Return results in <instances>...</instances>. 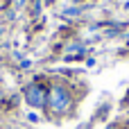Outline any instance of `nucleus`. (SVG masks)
Masks as SVG:
<instances>
[{
	"instance_id": "f257e3e1",
	"label": "nucleus",
	"mask_w": 129,
	"mask_h": 129,
	"mask_svg": "<svg viewBox=\"0 0 129 129\" xmlns=\"http://www.w3.org/2000/svg\"><path fill=\"white\" fill-rule=\"evenodd\" d=\"M48 104H50V109H52L54 113H63V111L70 107V93H68V88L54 86V88L50 91V95H48Z\"/></svg>"
},
{
	"instance_id": "f03ea898",
	"label": "nucleus",
	"mask_w": 129,
	"mask_h": 129,
	"mask_svg": "<svg viewBox=\"0 0 129 129\" xmlns=\"http://www.w3.org/2000/svg\"><path fill=\"white\" fill-rule=\"evenodd\" d=\"M25 100H27V104H29V107H34V109H41V107L48 102V95H45V91H43L41 86L32 84V86L25 91Z\"/></svg>"
},
{
	"instance_id": "7ed1b4c3",
	"label": "nucleus",
	"mask_w": 129,
	"mask_h": 129,
	"mask_svg": "<svg viewBox=\"0 0 129 129\" xmlns=\"http://www.w3.org/2000/svg\"><path fill=\"white\" fill-rule=\"evenodd\" d=\"M111 129H113V127H111Z\"/></svg>"
}]
</instances>
